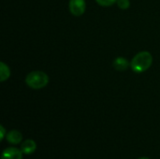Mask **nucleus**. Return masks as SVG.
I'll return each instance as SVG.
<instances>
[{"label": "nucleus", "instance_id": "f257e3e1", "mask_svg": "<svg viewBox=\"0 0 160 159\" xmlns=\"http://www.w3.org/2000/svg\"><path fill=\"white\" fill-rule=\"evenodd\" d=\"M153 64V56L149 52L143 51L137 53L130 62L131 69L136 73L145 72Z\"/></svg>", "mask_w": 160, "mask_h": 159}, {"label": "nucleus", "instance_id": "f03ea898", "mask_svg": "<svg viewBox=\"0 0 160 159\" xmlns=\"http://www.w3.org/2000/svg\"><path fill=\"white\" fill-rule=\"evenodd\" d=\"M25 83L28 87L38 90L45 87L49 83V77L43 71L35 70L27 74L25 77Z\"/></svg>", "mask_w": 160, "mask_h": 159}, {"label": "nucleus", "instance_id": "7ed1b4c3", "mask_svg": "<svg viewBox=\"0 0 160 159\" xmlns=\"http://www.w3.org/2000/svg\"><path fill=\"white\" fill-rule=\"evenodd\" d=\"M68 7L72 15L76 17L82 16L86 9L85 0H69Z\"/></svg>", "mask_w": 160, "mask_h": 159}, {"label": "nucleus", "instance_id": "20e7f679", "mask_svg": "<svg viewBox=\"0 0 160 159\" xmlns=\"http://www.w3.org/2000/svg\"><path fill=\"white\" fill-rule=\"evenodd\" d=\"M1 159H22V152L21 149L15 147H9L3 151Z\"/></svg>", "mask_w": 160, "mask_h": 159}, {"label": "nucleus", "instance_id": "39448f33", "mask_svg": "<svg viewBox=\"0 0 160 159\" xmlns=\"http://www.w3.org/2000/svg\"><path fill=\"white\" fill-rule=\"evenodd\" d=\"M37 149V143L33 140H25L21 145V151L24 155H31Z\"/></svg>", "mask_w": 160, "mask_h": 159}, {"label": "nucleus", "instance_id": "423d86ee", "mask_svg": "<svg viewBox=\"0 0 160 159\" xmlns=\"http://www.w3.org/2000/svg\"><path fill=\"white\" fill-rule=\"evenodd\" d=\"M130 64L125 57H117L112 62V67L117 71H125L128 68Z\"/></svg>", "mask_w": 160, "mask_h": 159}, {"label": "nucleus", "instance_id": "0eeeda50", "mask_svg": "<svg viewBox=\"0 0 160 159\" xmlns=\"http://www.w3.org/2000/svg\"><path fill=\"white\" fill-rule=\"evenodd\" d=\"M7 141L11 144H18L22 141V135L18 130H10L7 133Z\"/></svg>", "mask_w": 160, "mask_h": 159}, {"label": "nucleus", "instance_id": "6e6552de", "mask_svg": "<svg viewBox=\"0 0 160 159\" xmlns=\"http://www.w3.org/2000/svg\"><path fill=\"white\" fill-rule=\"evenodd\" d=\"M10 76V70L8 65H6L4 62L0 63V81L5 82L8 80Z\"/></svg>", "mask_w": 160, "mask_h": 159}, {"label": "nucleus", "instance_id": "1a4fd4ad", "mask_svg": "<svg viewBox=\"0 0 160 159\" xmlns=\"http://www.w3.org/2000/svg\"><path fill=\"white\" fill-rule=\"evenodd\" d=\"M117 6L121 9H128L130 7V1L129 0H117Z\"/></svg>", "mask_w": 160, "mask_h": 159}, {"label": "nucleus", "instance_id": "9d476101", "mask_svg": "<svg viewBox=\"0 0 160 159\" xmlns=\"http://www.w3.org/2000/svg\"><path fill=\"white\" fill-rule=\"evenodd\" d=\"M96 2L102 7H111L116 3L117 0H96Z\"/></svg>", "mask_w": 160, "mask_h": 159}, {"label": "nucleus", "instance_id": "9b49d317", "mask_svg": "<svg viewBox=\"0 0 160 159\" xmlns=\"http://www.w3.org/2000/svg\"><path fill=\"white\" fill-rule=\"evenodd\" d=\"M0 133H1V137H0L1 140H0V141H3L4 138H5V135H6V130H5V128H4L3 126L0 127Z\"/></svg>", "mask_w": 160, "mask_h": 159}, {"label": "nucleus", "instance_id": "f8f14e48", "mask_svg": "<svg viewBox=\"0 0 160 159\" xmlns=\"http://www.w3.org/2000/svg\"><path fill=\"white\" fill-rule=\"evenodd\" d=\"M139 159H149V158H147V157H141V158H139Z\"/></svg>", "mask_w": 160, "mask_h": 159}]
</instances>
